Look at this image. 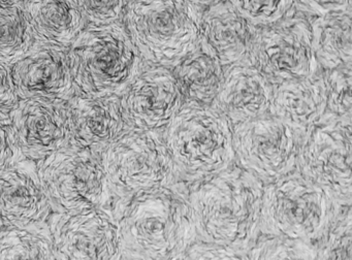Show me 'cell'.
Here are the masks:
<instances>
[{
  "label": "cell",
  "mask_w": 352,
  "mask_h": 260,
  "mask_svg": "<svg viewBox=\"0 0 352 260\" xmlns=\"http://www.w3.org/2000/svg\"><path fill=\"white\" fill-rule=\"evenodd\" d=\"M124 115L140 130L164 131L185 102L172 67L144 64L124 88Z\"/></svg>",
  "instance_id": "11"
},
{
  "label": "cell",
  "mask_w": 352,
  "mask_h": 260,
  "mask_svg": "<svg viewBox=\"0 0 352 260\" xmlns=\"http://www.w3.org/2000/svg\"><path fill=\"white\" fill-rule=\"evenodd\" d=\"M187 184L178 181L135 194L121 228L131 257L183 258L197 239Z\"/></svg>",
  "instance_id": "2"
},
{
  "label": "cell",
  "mask_w": 352,
  "mask_h": 260,
  "mask_svg": "<svg viewBox=\"0 0 352 260\" xmlns=\"http://www.w3.org/2000/svg\"><path fill=\"white\" fill-rule=\"evenodd\" d=\"M327 88V113L351 116V63L322 69Z\"/></svg>",
  "instance_id": "22"
},
{
  "label": "cell",
  "mask_w": 352,
  "mask_h": 260,
  "mask_svg": "<svg viewBox=\"0 0 352 260\" xmlns=\"http://www.w3.org/2000/svg\"><path fill=\"white\" fill-rule=\"evenodd\" d=\"M183 258H192V259H234L242 258L239 252L223 246L207 243L195 239V241L189 246L185 252Z\"/></svg>",
  "instance_id": "25"
},
{
  "label": "cell",
  "mask_w": 352,
  "mask_h": 260,
  "mask_svg": "<svg viewBox=\"0 0 352 260\" xmlns=\"http://www.w3.org/2000/svg\"><path fill=\"white\" fill-rule=\"evenodd\" d=\"M341 206L310 177L296 171L265 185L259 232L313 243Z\"/></svg>",
  "instance_id": "5"
},
{
  "label": "cell",
  "mask_w": 352,
  "mask_h": 260,
  "mask_svg": "<svg viewBox=\"0 0 352 260\" xmlns=\"http://www.w3.org/2000/svg\"><path fill=\"white\" fill-rule=\"evenodd\" d=\"M246 257L253 259L316 258L314 248L306 241L258 232Z\"/></svg>",
  "instance_id": "21"
},
{
  "label": "cell",
  "mask_w": 352,
  "mask_h": 260,
  "mask_svg": "<svg viewBox=\"0 0 352 260\" xmlns=\"http://www.w3.org/2000/svg\"><path fill=\"white\" fill-rule=\"evenodd\" d=\"M36 41L22 0H0V62L10 65Z\"/></svg>",
  "instance_id": "19"
},
{
  "label": "cell",
  "mask_w": 352,
  "mask_h": 260,
  "mask_svg": "<svg viewBox=\"0 0 352 260\" xmlns=\"http://www.w3.org/2000/svg\"><path fill=\"white\" fill-rule=\"evenodd\" d=\"M36 41L71 45L87 26L75 0H22Z\"/></svg>",
  "instance_id": "16"
},
{
  "label": "cell",
  "mask_w": 352,
  "mask_h": 260,
  "mask_svg": "<svg viewBox=\"0 0 352 260\" xmlns=\"http://www.w3.org/2000/svg\"><path fill=\"white\" fill-rule=\"evenodd\" d=\"M191 3L195 4L199 8H208V6H212V4L216 3V2L220 1V0H188Z\"/></svg>",
  "instance_id": "27"
},
{
  "label": "cell",
  "mask_w": 352,
  "mask_h": 260,
  "mask_svg": "<svg viewBox=\"0 0 352 260\" xmlns=\"http://www.w3.org/2000/svg\"><path fill=\"white\" fill-rule=\"evenodd\" d=\"M87 24L120 22L129 0H75Z\"/></svg>",
  "instance_id": "24"
},
{
  "label": "cell",
  "mask_w": 352,
  "mask_h": 260,
  "mask_svg": "<svg viewBox=\"0 0 352 260\" xmlns=\"http://www.w3.org/2000/svg\"><path fill=\"white\" fill-rule=\"evenodd\" d=\"M274 85L248 58L224 67L223 80L212 105L232 127L270 113Z\"/></svg>",
  "instance_id": "12"
},
{
  "label": "cell",
  "mask_w": 352,
  "mask_h": 260,
  "mask_svg": "<svg viewBox=\"0 0 352 260\" xmlns=\"http://www.w3.org/2000/svg\"><path fill=\"white\" fill-rule=\"evenodd\" d=\"M298 12L256 27L251 43L248 59L274 86L312 76L320 68L313 50L310 20Z\"/></svg>",
  "instance_id": "8"
},
{
  "label": "cell",
  "mask_w": 352,
  "mask_h": 260,
  "mask_svg": "<svg viewBox=\"0 0 352 260\" xmlns=\"http://www.w3.org/2000/svg\"><path fill=\"white\" fill-rule=\"evenodd\" d=\"M251 24L265 26L294 12V0H228Z\"/></svg>",
  "instance_id": "23"
},
{
  "label": "cell",
  "mask_w": 352,
  "mask_h": 260,
  "mask_svg": "<svg viewBox=\"0 0 352 260\" xmlns=\"http://www.w3.org/2000/svg\"><path fill=\"white\" fill-rule=\"evenodd\" d=\"M173 70L185 101L212 105L221 87L224 67L201 37L197 47Z\"/></svg>",
  "instance_id": "17"
},
{
  "label": "cell",
  "mask_w": 352,
  "mask_h": 260,
  "mask_svg": "<svg viewBox=\"0 0 352 260\" xmlns=\"http://www.w3.org/2000/svg\"><path fill=\"white\" fill-rule=\"evenodd\" d=\"M296 8L310 17L323 16L351 8V0H294Z\"/></svg>",
  "instance_id": "26"
},
{
  "label": "cell",
  "mask_w": 352,
  "mask_h": 260,
  "mask_svg": "<svg viewBox=\"0 0 352 260\" xmlns=\"http://www.w3.org/2000/svg\"><path fill=\"white\" fill-rule=\"evenodd\" d=\"M256 26L228 0L208 6L201 16V37L223 67L248 58Z\"/></svg>",
  "instance_id": "13"
},
{
  "label": "cell",
  "mask_w": 352,
  "mask_h": 260,
  "mask_svg": "<svg viewBox=\"0 0 352 260\" xmlns=\"http://www.w3.org/2000/svg\"><path fill=\"white\" fill-rule=\"evenodd\" d=\"M270 113L310 129L327 113L322 69L312 76L274 86Z\"/></svg>",
  "instance_id": "15"
},
{
  "label": "cell",
  "mask_w": 352,
  "mask_h": 260,
  "mask_svg": "<svg viewBox=\"0 0 352 260\" xmlns=\"http://www.w3.org/2000/svg\"><path fill=\"white\" fill-rule=\"evenodd\" d=\"M351 206L342 204L329 222L316 249V257L351 258Z\"/></svg>",
  "instance_id": "20"
},
{
  "label": "cell",
  "mask_w": 352,
  "mask_h": 260,
  "mask_svg": "<svg viewBox=\"0 0 352 260\" xmlns=\"http://www.w3.org/2000/svg\"><path fill=\"white\" fill-rule=\"evenodd\" d=\"M164 136L177 175L188 184L226 171L236 159L232 125L212 105L185 101Z\"/></svg>",
  "instance_id": "3"
},
{
  "label": "cell",
  "mask_w": 352,
  "mask_h": 260,
  "mask_svg": "<svg viewBox=\"0 0 352 260\" xmlns=\"http://www.w3.org/2000/svg\"><path fill=\"white\" fill-rule=\"evenodd\" d=\"M12 80L24 90H60L73 78L65 45L36 41L23 55L10 64Z\"/></svg>",
  "instance_id": "14"
},
{
  "label": "cell",
  "mask_w": 352,
  "mask_h": 260,
  "mask_svg": "<svg viewBox=\"0 0 352 260\" xmlns=\"http://www.w3.org/2000/svg\"><path fill=\"white\" fill-rule=\"evenodd\" d=\"M298 171L338 204H351V116L327 113L309 130Z\"/></svg>",
  "instance_id": "9"
},
{
  "label": "cell",
  "mask_w": 352,
  "mask_h": 260,
  "mask_svg": "<svg viewBox=\"0 0 352 260\" xmlns=\"http://www.w3.org/2000/svg\"><path fill=\"white\" fill-rule=\"evenodd\" d=\"M113 173L129 194L182 181L164 140V131L137 129L123 138L114 149Z\"/></svg>",
  "instance_id": "10"
},
{
  "label": "cell",
  "mask_w": 352,
  "mask_h": 260,
  "mask_svg": "<svg viewBox=\"0 0 352 260\" xmlns=\"http://www.w3.org/2000/svg\"><path fill=\"white\" fill-rule=\"evenodd\" d=\"M203 12L188 0H129L123 20L144 61L173 68L199 43Z\"/></svg>",
  "instance_id": "4"
},
{
  "label": "cell",
  "mask_w": 352,
  "mask_h": 260,
  "mask_svg": "<svg viewBox=\"0 0 352 260\" xmlns=\"http://www.w3.org/2000/svg\"><path fill=\"white\" fill-rule=\"evenodd\" d=\"M263 188L261 180L234 164L190 184L188 198L197 239L246 257L259 232Z\"/></svg>",
  "instance_id": "1"
},
{
  "label": "cell",
  "mask_w": 352,
  "mask_h": 260,
  "mask_svg": "<svg viewBox=\"0 0 352 260\" xmlns=\"http://www.w3.org/2000/svg\"><path fill=\"white\" fill-rule=\"evenodd\" d=\"M312 45L321 69L351 63V8L310 17Z\"/></svg>",
  "instance_id": "18"
},
{
  "label": "cell",
  "mask_w": 352,
  "mask_h": 260,
  "mask_svg": "<svg viewBox=\"0 0 352 260\" xmlns=\"http://www.w3.org/2000/svg\"><path fill=\"white\" fill-rule=\"evenodd\" d=\"M72 74L87 87L124 90L144 65L124 24H89L71 43Z\"/></svg>",
  "instance_id": "6"
},
{
  "label": "cell",
  "mask_w": 352,
  "mask_h": 260,
  "mask_svg": "<svg viewBox=\"0 0 352 260\" xmlns=\"http://www.w3.org/2000/svg\"><path fill=\"white\" fill-rule=\"evenodd\" d=\"M309 130L267 113L232 128L234 154L241 166L271 183L298 171Z\"/></svg>",
  "instance_id": "7"
}]
</instances>
